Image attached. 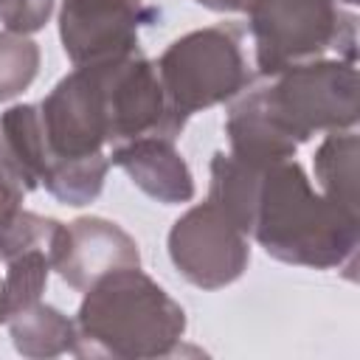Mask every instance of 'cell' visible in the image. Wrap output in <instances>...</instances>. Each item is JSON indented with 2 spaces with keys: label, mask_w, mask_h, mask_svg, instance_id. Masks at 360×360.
I'll list each match as a JSON object with an SVG mask.
<instances>
[{
  "label": "cell",
  "mask_w": 360,
  "mask_h": 360,
  "mask_svg": "<svg viewBox=\"0 0 360 360\" xmlns=\"http://www.w3.org/2000/svg\"><path fill=\"white\" fill-rule=\"evenodd\" d=\"M110 166L127 172V177L152 200L177 205L194 197V177L183 155L169 138H135L110 149Z\"/></svg>",
  "instance_id": "obj_9"
},
{
  "label": "cell",
  "mask_w": 360,
  "mask_h": 360,
  "mask_svg": "<svg viewBox=\"0 0 360 360\" xmlns=\"http://www.w3.org/2000/svg\"><path fill=\"white\" fill-rule=\"evenodd\" d=\"M169 256L180 276L200 290L236 281L248 262V233L211 200L188 208L169 231Z\"/></svg>",
  "instance_id": "obj_6"
},
{
  "label": "cell",
  "mask_w": 360,
  "mask_h": 360,
  "mask_svg": "<svg viewBox=\"0 0 360 360\" xmlns=\"http://www.w3.org/2000/svg\"><path fill=\"white\" fill-rule=\"evenodd\" d=\"M51 267L73 290L84 292L115 270L141 267V253L121 225L104 217H79L59 225L51 245Z\"/></svg>",
  "instance_id": "obj_8"
},
{
  "label": "cell",
  "mask_w": 360,
  "mask_h": 360,
  "mask_svg": "<svg viewBox=\"0 0 360 360\" xmlns=\"http://www.w3.org/2000/svg\"><path fill=\"white\" fill-rule=\"evenodd\" d=\"M59 225H62L59 219H51V217H42V214L22 208L6 228H0V259L8 262V259H14L31 248H45L51 253V245H53Z\"/></svg>",
  "instance_id": "obj_14"
},
{
  "label": "cell",
  "mask_w": 360,
  "mask_h": 360,
  "mask_svg": "<svg viewBox=\"0 0 360 360\" xmlns=\"http://www.w3.org/2000/svg\"><path fill=\"white\" fill-rule=\"evenodd\" d=\"M11 329L14 349L25 357H56L73 354L76 346V326L73 321L51 304H31L14 318L6 321Z\"/></svg>",
  "instance_id": "obj_10"
},
{
  "label": "cell",
  "mask_w": 360,
  "mask_h": 360,
  "mask_svg": "<svg viewBox=\"0 0 360 360\" xmlns=\"http://www.w3.org/2000/svg\"><path fill=\"white\" fill-rule=\"evenodd\" d=\"M76 357H169L186 332V309L141 267H124L84 290L73 318Z\"/></svg>",
  "instance_id": "obj_3"
},
{
  "label": "cell",
  "mask_w": 360,
  "mask_h": 360,
  "mask_svg": "<svg viewBox=\"0 0 360 360\" xmlns=\"http://www.w3.org/2000/svg\"><path fill=\"white\" fill-rule=\"evenodd\" d=\"M6 278L0 281V323L22 312L25 307L42 301V290L48 284L51 267V253L45 248H31L22 250L20 256L6 262Z\"/></svg>",
  "instance_id": "obj_12"
},
{
  "label": "cell",
  "mask_w": 360,
  "mask_h": 360,
  "mask_svg": "<svg viewBox=\"0 0 360 360\" xmlns=\"http://www.w3.org/2000/svg\"><path fill=\"white\" fill-rule=\"evenodd\" d=\"M248 236L278 262L354 276L360 214L315 191L304 166L287 158L259 169Z\"/></svg>",
  "instance_id": "obj_2"
},
{
  "label": "cell",
  "mask_w": 360,
  "mask_h": 360,
  "mask_svg": "<svg viewBox=\"0 0 360 360\" xmlns=\"http://www.w3.org/2000/svg\"><path fill=\"white\" fill-rule=\"evenodd\" d=\"M34 186H39V183L20 163V158L11 152V146L6 143V138L0 132V228H6L22 211L25 194Z\"/></svg>",
  "instance_id": "obj_15"
},
{
  "label": "cell",
  "mask_w": 360,
  "mask_h": 360,
  "mask_svg": "<svg viewBox=\"0 0 360 360\" xmlns=\"http://www.w3.org/2000/svg\"><path fill=\"white\" fill-rule=\"evenodd\" d=\"M39 70V45L20 31H0V101L20 96Z\"/></svg>",
  "instance_id": "obj_13"
},
{
  "label": "cell",
  "mask_w": 360,
  "mask_h": 360,
  "mask_svg": "<svg viewBox=\"0 0 360 360\" xmlns=\"http://www.w3.org/2000/svg\"><path fill=\"white\" fill-rule=\"evenodd\" d=\"M360 0H245L259 76L338 56L357 62Z\"/></svg>",
  "instance_id": "obj_4"
},
{
  "label": "cell",
  "mask_w": 360,
  "mask_h": 360,
  "mask_svg": "<svg viewBox=\"0 0 360 360\" xmlns=\"http://www.w3.org/2000/svg\"><path fill=\"white\" fill-rule=\"evenodd\" d=\"M53 3L56 0H0V22L8 31L34 34L51 20Z\"/></svg>",
  "instance_id": "obj_16"
},
{
  "label": "cell",
  "mask_w": 360,
  "mask_h": 360,
  "mask_svg": "<svg viewBox=\"0 0 360 360\" xmlns=\"http://www.w3.org/2000/svg\"><path fill=\"white\" fill-rule=\"evenodd\" d=\"M357 132H326L315 152V180L321 191L352 214H360L357 202Z\"/></svg>",
  "instance_id": "obj_11"
},
{
  "label": "cell",
  "mask_w": 360,
  "mask_h": 360,
  "mask_svg": "<svg viewBox=\"0 0 360 360\" xmlns=\"http://www.w3.org/2000/svg\"><path fill=\"white\" fill-rule=\"evenodd\" d=\"M357 65L323 56L281 68L239 90L225 115L231 155L248 166L295 158V149L318 132L354 129Z\"/></svg>",
  "instance_id": "obj_1"
},
{
  "label": "cell",
  "mask_w": 360,
  "mask_h": 360,
  "mask_svg": "<svg viewBox=\"0 0 360 360\" xmlns=\"http://www.w3.org/2000/svg\"><path fill=\"white\" fill-rule=\"evenodd\" d=\"M205 8H214V11H242L245 8V0H194Z\"/></svg>",
  "instance_id": "obj_17"
},
{
  "label": "cell",
  "mask_w": 360,
  "mask_h": 360,
  "mask_svg": "<svg viewBox=\"0 0 360 360\" xmlns=\"http://www.w3.org/2000/svg\"><path fill=\"white\" fill-rule=\"evenodd\" d=\"M146 17L143 0H62V48L73 65L127 56L138 51V31Z\"/></svg>",
  "instance_id": "obj_7"
},
{
  "label": "cell",
  "mask_w": 360,
  "mask_h": 360,
  "mask_svg": "<svg viewBox=\"0 0 360 360\" xmlns=\"http://www.w3.org/2000/svg\"><path fill=\"white\" fill-rule=\"evenodd\" d=\"M155 68L183 118L233 98L253 79L242 31L225 22L174 39Z\"/></svg>",
  "instance_id": "obj_5"
}]
</instances>
